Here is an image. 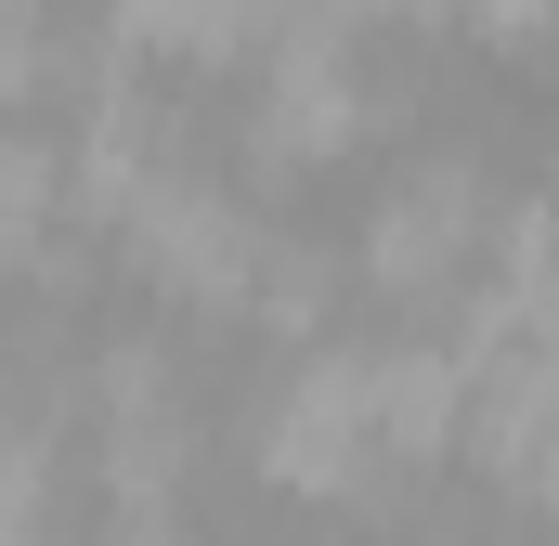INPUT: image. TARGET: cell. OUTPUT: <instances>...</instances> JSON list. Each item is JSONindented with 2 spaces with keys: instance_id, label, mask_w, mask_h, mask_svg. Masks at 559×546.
<instances>
[{
  "instance_id": "cell-3",
  "label": "cell",
  "mask_w": 559,
  "mask_h": 546,
  "mask_svg": "<svg viewBox=\"0 0 559 546\" xmlns=\"http://www.w3.org/2000/svg\"><path fill=\"white\" fill-rule=\"evenodd\" d=\"M105 79H118L105 0H0V118H39L52 131V105L79 118Z\"/></svg>"
},
{
  "instance_id": "cell-1",
  "label": "cell",
  "mask_w": 559,
  "mask_h": 546,
  "mask_svg": "<svg viewBox=\"0 0 559 546\" xmlns=\"http://www.w3.org/2000/svg\"><path fill=\"white\" fill-rule=\"evenodd\" d=\"M521 222H534V182L481 131H417L365 182V222H352L338 261H352V299H378L391 325L468 339L495 312L508 261H521Z\"/></svg>"
},
{
  "instance_id": "cell-2",
  "label": "cell",
  "mask_w": 559,
  "mask_h": 546,
  "mask_svg": "<svg viewBox=\"0 0 559 546\" xmlns=\"http://www.w3.org/2000/svg\"><path fill=\"white\" fill-rule=\"evenodd\" d=\"M92 261H105V248H92V222H79L66 131H39V118H0V299H39V312H66Z\"/></svg>"
}]
</instances>
